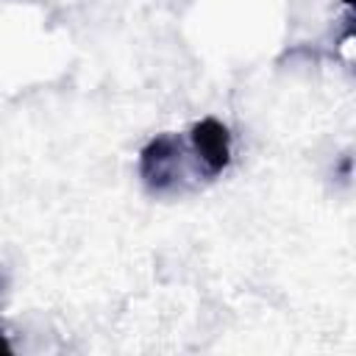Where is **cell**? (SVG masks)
Here are the masks:
<instances>
[{
	"mask_svg": "<svg viewBox=\"0 0 356 356\" xmlns=\"http://www.w3.org/2000/svg\"><path fill=\"white\" fill-rule=\"evenodd\" d=\"M192 147L197 153V161L209 172H220L231 159V136L217 120H203L195 125Z\"/></svg>",
	"mask_w": 356,
	"mask_h": 356,
	"instance_id": "6da1fadb",
	"label": "cell"
}]
</instances>
